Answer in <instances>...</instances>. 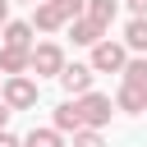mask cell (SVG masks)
<instances>
[{
  "label": "cell",
  "mask_w": 147,
  "mask_h": 147,
  "mask_svg": "<svg viewBox=\"0 0 147 147\" xmlns=\"http://www.w3.org/2000/svg\"><path fill=\"white\" fill-rule=\"evenodd\" d=\"M74 106H78L83 129H101L110 119V96H101V92H83V96H74Z\"/></svg>",
  "instance_id": "obj_1"
},
{
  "label": "cell",
  "mask_w": 147,
  "mask_h": 147,
  "mask_svg": "<svg viewBox=\"0 0 147 147\" xmlns=\"http://www.w3.org/2000/svg\"><path fill=\"white\" fill-rule=\"evenodd\" d=\"M5 106H9V110H28V106H37V83L23 78V74H9V78H5Z\"/></svg>",
  "instance_id": "obj_2"
},
{
  "label": "cell",
  "mask_w": 147,
  "mask_h": 147,
  "mask_svg": "<svg viewBox=\"0 0 147 147\" xmlns=\"http://www.w3.org/2000/svg\"><path fill=\"white\" fill-rule=\"evenodd\" d=\"M28 69H37V74H55V78H60V69H64V51H60L55 41H41V46L28 51Z\"/></svg>",
  "instance_id": "obj_3"
},
{
  "label": "cell",
  "mask_w": 147,
  "mask_h": 147,
  "mask_svg": "<svg viewBox=\"0 0 147 147\" xmlns=\"http://www.w3.org/2000/svg\"><path fill=\"white\" fill-rule=\"evenodd\" d=\"M124 60H129V55H124L119 41H96V46H92V69H101V74H119Z\"/></svg>",
  "instance_id": "obj_4"
},
{
  "label": "cell",
  "mask_w": 147,
  "mask_h": 147,
  "mask_svg": "<svg viewBox=\"0 0 147 147\" xmlns=\"http://www.w3.org/2000/svg\"><path fill=\"white\" fill-rule=\"evenodd\" d=\"M60 87L74 92V96H83V92L92 87V64H64V69H60Z\"/></svg>",
  "instance_id": "obj_5"
},
{
  "label": "cell",
  "mask_w": 147,
  "mask_h": 147,
  "mask_svg": "<svg viewBox=\"0 0 147 147\" xmlns=\"http://www.w3.org/2000/svg\"><path fill=\"white\" fill-rule=\"evenodd\" d=\"M69 37H74L78 46H96V41L106 37V28L92 23V18H74V23H69Z\"/></svg>",
  "instance_id": "obj_6"
},
{
  "label": "cell",
  "mask_w": 147,
  "mask_h": 147,
  "mask_svg": "<svg viewBox=\"0 0 147 147\" xmlns=\"http://www.w3.org/2000/svg\"><path fill=\"white\" fill-rule=\"evenodd\" d=\"M64 23H69V18H64L51 0H46V5H37V14H32V28H41V32H55V28H64Z\"/></svg>",
  "instance_id": "obj_7"
},
{
  "label": "cell",
  "mask_w": 147,
  "mask_h": 147,
  "mask_svg": "<svg viewBox=\"0 0 147 147\" xmlns=\"http://www.w3.org/2000/svg\"><path fill=\"white\" fill-rule=\"evenodd\" d=\"M115 101H119V110H124V115H142V110H147V92H142V87H129V83L119 87V96H115Z\"/></svg>",
  "instance_id": "obj_8"
},
{
  "label": "cell",
  "mask_w": 147,
  "mask_h": 147,
  "mask_svg": "<svg viewBox=\"0 0 147 147\" xmlns=\"http://www.w3.org/2000/svg\"><path fill=\"white\" fill-rule=\"evenodd\" d=\"M5 46L32 51V23H5Z\"/></svg>",
  "instance_id": "obj_9"
},
{
  "label": "cell",
  "mask_w": 147,
  "mask_h": 147,
  "mask_svg": "<svg viewBox=\"0 0 147 147\" xmlns=\"http://www.w3.org/2000/svg\"><path fill=\"white\" fill-rule=\"evenodd\" d=\"M55 129H60V133H78V129H83V119H78V106H74V101L55 106Z\"/></svg>",
  "instance_id": "obj_10"
},
{
  "label": "cell",
  "mask_w": 147,
  "mask_h": 147,
  "mask_svg": "<svg viewBox=\"0 0 147 147\" xmlns=\"http://www.w3.org/2000/svg\"><path fill=\"white\" fill-rule=\"evenodd\" d=\"M23 69H28V51L0 46V74H23Z\"/></svg>",
  "instance_id": "obj_11"
},
{
  "label": "cell",
  "mask_w": 147,
  "mask_h": 147,
  "mask_svg": "<svg viewBox=\"0 0 147 147\" xmlns=\"http://www.w3.org/2000/svg\"><path fill=\"white\" fill-rule=\"evenodd\" d=\"M119 74H124V83H129V87H142V92H147V60H124V69H119Z\"/></svg>",
  "instance_id": "obj_12"
},
{
  "label": "cell",
  "mask_w": 147,
  "mask_h": 147,
  "mask_svg": "<svg viewBox=\"0 0 147 147\" xmlns=\"http://www.w3.org/2000/svg\"><path fill=\"white\" fill-rule=\"evenodd\" d=\"M124 46L147 55V18H133V23H129V32H124Z\"/></svg>",
  "instance_id": "obj_13"
},
{
  "label": "cell",
  "mask_w": 147,
  "mask_h": 147,
  "mask_svg": "<svg viewBox=\"0 0 147 147\" xmlns=\"http://www.w3.org/2000/svg\"><path fill=\"white\" fill-rule=\"evenodd\" d=\"M87 18L101 23V28H110V18H115V0H87Z\"/></svg>",
  "instance_id": "obj_14"
},
{
  "label": "cell",
  "mask_w": 147,
  "mask_h": 147,
  "mask_svg": "<svg viewBox=\"0 0 147 147\" xmlns=\"http://www.w3.org/2000/svg\"><path fill=\"white\" fill-rule=\"evenodd\" d=\"M23 147H60V129H32L23 138Z\"/></svg>",
  "instance_id": "obj_15"
},
{
  "label": "cell",
  "mask_w": 147,
  "mask_h": 147,
  "mask_svg": "<svg viewBox=\"0 0 147 147\" xmlns=\"http://www.w3.org/2000/svg\"><path fill=\"white\" fill-rule=\"evenodd\" d=\"M74 147H106V138H101L96 129H78V133H74Z\"/></svg>",
  "instance_id": "obj_16"
},
{
  "label": "cell",
  "mask_w": 147,
  "mask_h": 147,
  "mask_svg": "<svg viewBox=\"0 0 147 147\" xmlns=\"http://www.w3.org/2000/svg\"><path fill=\"white\" fill-rule=\"evenodd\" d=\"M51 5H55V9H60V14H64V18H78V14H83V5H87V0H51Z\"/></svg>",
  "instance_id": "obj_17"
},
{
  "label": "cell",
  "mask_w": 147,
  "mask_h": 147,
  "mask_svg": "<svg viewBox=\"0 0 147 147\" xmlns=\"http://www.w3.org/2000/svg\"><path fill=\"white\" fill-rule=\"evenodd\" d=\"M129 9H133V18H147V0H129Z\"/></svg>",
  "instance_id": "obj_18"
},
{
  "label": "cell",
  "mask_w": 147,
  "mask_h": 147,
  "mask_svg": "<svg viewBox=\"0 0 147 147\" xmlns=\"http://www.w3.org/2000/svg\"><path fill=\"white\" fill-rule=\"evenodd\" d=\"M0 147H23V142H18L14 133H5V129H0Z\"/></svg>",
  "instance_id": "obj_19"
},
{
  "label": "cell",
  "mask_w": 147,
  "mask_h": 147,
  "mask_svg": "<svg viewBox=\"0 0 147 147\" xmlns=\"http://www.w3.org/2000/svg\"><path fill=\"white\" fill-rule=\"evenodd\" d=\"M9 115H14V110H9V106H5V101H0V129H5V124H9Z\"/></svg>",
  "instance_id": "obj_20"
},
{
  "label": "cell",
  "mask_w": 147,
  "mask_h": 147,
  "mask_svg": "<svg viewBox=\"0 0 147 147\" xmlns=\"http://www.w3.org/2000/svg\"><path fill=\"white\" fill-rule=\"evenodd\" d=\"M9 23V0H0V28Z\"/></svg>",
  "instance_id": "obj_21"
},
{
  "label": "cell",
  "mask_w": 147,
  "mask_h": 147,
  "mask_svg": "<svg viewBox=\"0 0 147 147\" xmlns=\"http://www.w3.org/2000/svg\"><path fill=\"white\" fill-rule=\"evenodd\" d=\"M32 5H37V0H32Z\"/></svg>",
  "instance_id": "obj_22"
}]
</instances>
